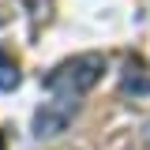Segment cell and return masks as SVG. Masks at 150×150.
I'll list each match as a JSON object with an SVG mask.
<instances>
[{
    "instance_id": "obj_7",
    "label": "cell",
    "mask_w": 150,
    "mask_h": 150,
    "mask_svg": "<svg viewBox=\"0 0 150 150\" xmlns=\"http://www.w3.org/2000/svg\"><path fill=\"white\" fill-rule=\"evenodd\" d=\"M0 150H4V139H0Z\"/></svg>"
},
{
    "instance_id": "obj_3",
    "label": "cell",
    "mask_w": 150,
    "mask_h": 150,
    "mask_svg": "<svg viewBox=\"0 0 150 150\" xmlns=\"http://www.w3.org/2000/svg\"><path fill=\"white\" fill-rule=\"evenodd\" d=\"M19 83H23V71H19L15 56L0 49V90H15Z\"/></svg>"
},
{
    "instance_id": "obj_5",
    "label": "cell",
    "mask_w": 150,
    "mask_h": 150,
    "mask_svg": "<svg viewBox=\"0 0 150 150\" xmlns=\"http://www.w3.org/2000/svg\"><path fill=\"white\" fill-rule=\"evenodd\" d=\"M23 4H26V11H30L34 23H45L53 15V0H23Z\"/></svg>"
},
{
    "instance_id": "obj_4",
    "label": "cell",
    "mask_w": 150,
    "mask_h": 150,
    "mask_svg": "<svg viewBox=\"0 0 150 150\" xmlns=\"http://www.w3.org/2000/svg\"><path fill=\"white\" fill-rule=\"evenodd\" d=\"M124 90H131V94H150V75L143 79V68H139V64H135V68L128 64V71H124Z\"/></svg>"
},
{
    "instance_id": "obj_1",
    "label": "cell",
    "mask_w": 150,
    "mask_h": 150,
    "mask_svg": "<svg viewBox=\"0 0 150 150\" xmlns=\"http://www.w3.org/2000/svg\"><path fill=\"white\" fill-rule=\"evenodd\" d=\"M101 71H105V56L101 53H79L71 60H64V64H56L45 75V90L53 98H75L79 101L86 90L98 86Z\"/></svg>"
},
{
    "instance_id": "obj_2",
    "label": "cell",
    "mask_w": 150,
    "mask_h": 150,
    "mask_svg": "<svg viewBox=\"0 0 150 150\" xmlns=\"http://www.w3.org/2000/svg\"><path fill=\"white\" fill-rule=\"evenodd\" d=\"M75 112H79V101H75V98H53V101H45V105L34 112V135L38 139L60 135V131L71 124Z\"/></svg>"
},
{
    "instance_id": "obj_6",
    "label": "cell",
    "mask_w": 150,
    "mask_h": 150,
    "mask_svg": "<svg viewBox=\"0 0 150 150\" xmlns=\"http://www.w3.org/2000/svg\"><path fill=\"white\" fill-rule=\"evenodd\" d=\"M143 139H146V143H150V120H146V128H143Z\"/></svg>"
}]
</instances>
